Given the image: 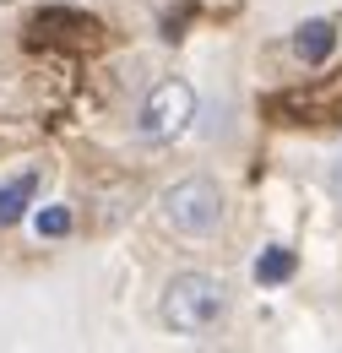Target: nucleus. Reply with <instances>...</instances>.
Masks as SVG:
<instances>
[{
	"mask_svg": "<svg viewBox=\"0 0 342 353\" xmlns=\"http://www.w3.org/2000/svg\"><path fill=\"white\" fill-rule=\"evenodd\" d=\"M0 6H11V0H0Z\"/></svg>",
	"mask_w": 342,
	"mask_h": 353,
	"instance_id": "9d476101",
	"label": "nucleus"
},
{
	"mask_svg": "<svg viewBox=\"0 0 342 353\" xmlns=\"http://www.w3.org/2000/svg\"><path fill=\"white\" fill-rule=\"evenodd\" d=\"M28 33L43 39V44H66V49H92L98 44V22L82 17V11H71L66 0H54L49 11H39V17L28 22Z\"/></svg>",
	"mask_w": 342,
	"mask_h": 353,
	"instance_id": "20e7f679",
	"label": "nucleus"
},
{
	"mask_svg": "<svg viewBox=\"0 0 342 353\" xmlns=\"http://www.w3.org/2000/svg\"><path fill=\"white\" fill-rule=\"evenodd\" d=\"M342 44V28L337 17H304L299 28H294V60L299 65H326Z\"/></svg>",
	"mask_w": 342,
	"mask_h": 353,
	"instance_id": "39448f33",
	"label": "nucleus"
},
{
	"mask_svg": "<svg viewBox=\"0 0 342 353\" xmlns=\"http://www.w3.org/2000/svg\"><path fill=\"white\" fill-rule=\"evenodd\" d=\"M228 315V288L212 272H174L158 299V321L179 337H201Z\"/></svg>",
	"mask_w": 342,
	"mask_h": 353,
	"instance_id": "f257e3e1",
	"label": "nucleus"
},
{
	"mask_svg": "<svg viewBox=\"0 0 342 353\" xmlns=\"http://www.w3.org/2000/svg\"><path fill=\"white\" fill-rule=\"evenodd\" d=\"M39 185H43L39 169H22V174H11L6 185H0V228H11V223L28 218V207H33Z\"/></svg>",
	"mask_w": 342,
	"mask_h": 353,
	"instance_id": "423d86ee",
	"label": "nucleus"
},
{
	"mask_svg": "<svg viewBox=\"0 0 342 353\" xmlns=\"http://www.w3.org/2000/svg\"><path fill=\"white\" fill-rule=\"evenodd\" d=\"M190 120H196V88L185 77H163L136 109V131L147 141H174L190 131Z\"/></svg>",
	"mask_w": 342,
	"mask_h": 353,
	"instance_id": "7ed1b4c3",
	"label": "nucleus"
},
{
	"mask_svg": "<svg viewBox=\"0 0 342 353\" xmlns=\"http://www.w3.org/2000/svg\"><path fill=\"white\" fill-rule=\"evenodd\" d=\"M66 6H77V0H66Z\"/></svg>",
	"mask_w": 342,
	"mask_h": 353,
	"instance_id": "9b49d317",
	"label": "nucleus"
},
{
	"mask_svg": "<svg viewBox=\"0 0 342 353\" xmlns=\"http://www.w3.org/2000/svg\"><path fill=\"white\" fill-rule=\"evenodd\" d=\"M33 228H39V239H66L77 228V212L71 207H43L39 218H33Z\"/></svg>",
	"mask_w": 342,
	"mask_h": 353,
	"instance_id": "6e6552de",
	"label": "nucleus"
},
{
	"mask_svg": "<svg viewBox=\"0 0 342 353\" xmlns=\"http://www.w3.org/2000/svg\"><path fill=\"white\" fill-rule=\"evenodd\" d=\"M294 272H299V256H294L288 245H266L256 256V266H250V277H256L261 288H283Z\"/></svg>",
	"mask_w": 342,
	"mask_h": 353,
	"instance_id": "0eeeda50",
	"label": "nucleus"
},
{
	"mask_svg": "<svg viewBox=\"0 0 342 353\" xmlns=\"http://www.w3.org/2000/svg\"><path fill=\"white\" fill-rule=\"evenodd\" d=\"M158 218L169 223L174 234H185V239H207V234H217V223H223V190L207 174L174 179L169 190L158 196Z\"/></svg>",
	"mask_w": 342,
	"mask_h": 353,
	"instance_id": "f03ea898",
	"label": "nucleus"
},
{
	"mask_svg": "<svg viewBox=\"0 0 342 353\" xmlns=\"http://www.w3.org/2000/svg\"><path fill=\"white\" fill-rule=\"evenodd\" d=\"M190 17H196V0H185V6H179V11H163V22H158V28H163V39H169V44H179V39H185V28H190Z\"/></svg>",
	"mask_w": 342,
	"mask_h": 353,
	"instance_id": "1a4fd4ad",
	"label": "nucleus"
}]
</instances>
